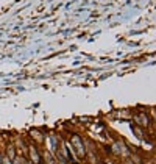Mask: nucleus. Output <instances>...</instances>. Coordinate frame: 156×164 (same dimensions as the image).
I'll use <instances>...</instances> for the list:
<instances>
[{
  "instance_id": "nucleus-1",
  "label": "nucleus",
  "mask_w": 156,
  "mask_h": 164,
  "mask_svg": "<svg viewBox=\"0 0 156 164\" xmlns=\"http://www.w3.org/2000/svg\"><path fill=\"white\" fill-rule=\"evenodd\" d=\"M69 142L72 144V147H73V150H75V153H76L78 159L86 156V147H84V142L81 141V138H80L78 134H72V138H70Z\"/></svg>"
},
{
  "instance_id": "nucleus-2",
  "label": "nucleus",
  "mask_w": 156,
  "mask_h": 164,
  "mask_svg": "<svg viewBox=\"0 0 156 164\" xmlns=\"http://www.w3.org/2000/svg\"><path fill=\"white\" fill-rule=\"evenodd\" d=\"M134 122H136V125H137V127H140V128H147V127L151 125V122H153V120H150V117H148L145 113H139V114L134 116Z\"/></svg>"
},
{
  "instance_id": "nucleus-3",
  "label": "nucleus",
  "mask_w": 156,
  "mask_h": 164,
  "mask_svg": "<svg viewBox=\"0 0 156 164\" xmlns=\"http://www.w3.org/2000/svg\"><path fill=\"white\" fill-rule=\"evenodd\" d=\"M6 155H8L6 158H8L9 161H12V159H14V158L17 156V155H16V145H14V144H9V145H8V150H6Z\"/></svg>"
},
{
  "instance_id": "nucleus-4",
  "label": "nucleus",
  "mask_w": 156,
  "mask_h": 164,
  "mask_svg": "<svg viewBox=\"0 0 156 164\" xmlns=\"http://www.w3.org/2000/svg\"><path fill=\"white\" fill-rule=\"evenodd\" d=\"M133 131H134V134L137 136L139 139H144V138H145V133H144V130H142L140 127H137V125H133Z\"/></svg>"
},
{
  "instance_id": "nucleus-5",
  "label": "nucleus",
  "mask_w": 156,
  "mask_h": 164,
  "mask_svg": "<svg viewBox=\"0 0 156 164\" xmlns=\"http://www.w3.org/2000/svg\"><path fill=\"white\" fill-rule=\"evenodd\" d=\"M30 133H31V136H33V138H37L39 141H44V139H45V138H44V136H42L41 133H39L37 130H31Z\"/></svg>"
},
{
  "instance_id": "nucleus-6",
  "label": "nucleus",
  "mask_w": 156,
  "mask_h": 164,
  "mask_svg": "<svg viewBox=\"0 0 156 164\" xmlns=\"http://www.w3.org/2000/svg\"><path fill=\"white\" fill-rule=\"evenodd\" d=\"M2 161H3V156H2V153H0V164H2Z\"/></svg>"
}]
</instances>
